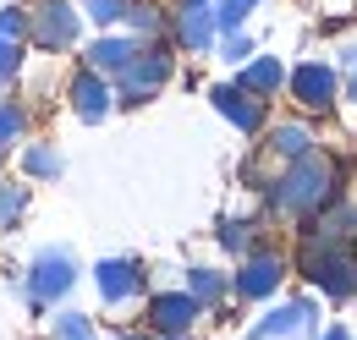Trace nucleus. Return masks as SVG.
I'll list each match as a JSON object with an SVG mask.
<instances>
[{"label":"nucleus","instance_id":"30","mask_svg":"<svg viewBox=\"0 0 357 340\" xmlns=\"http://www.w3.org/2000/svg\"><path fill=\"white\" fill-rule=\"evenodd\" d=\"M0 39H11V44H28V6H22V0L0 6Z\"/></svg>","mask_w":357,"mask_h":340},{"label":"nucleus","instance_id":"11","mask_svg":"<svg viewBox=\"0 0 357 340\" xmlns=\"http://www.w3.org/2000/svg\"><path fill=\"white\" fill-rule=\"evenodd\" d=\"M93 291H99L105 307L149 302V269H143V258H99L93 263Z\"/></svg>","mask_w":357,"mask_h":340},{"label":"nucleus","instance_id":"25","mask_svg":"<svg viewBox=\"0 0 357 340\" xmlns=\"http://www.w3.org/2000/svg\"><path fill=\"white\" fill-rule=\"evenodd\" d=\"M50 340H99L89 313H77V307H61L55 318H50Z\"/></svg>","mask_w":357,"mask_h":340},{"label":"nucleus","instance_id":"20","mask_svg":"<svg viewBox=\"0 0 357 340\" xmlns=\"http://www.w3.org/2000/svg\"><path fill=\"white\" fill-rule=\"evenodd\" d=\"M215 242H220V253L248 258L253 247H264V225H259L253 214H225L220 225H215Z\"/></svg>","mask_w":357,"mask_h":340},{"label":"nucleus","instance_id":"10","mask_svg":"<svg viewBox=\"0 0 357 340\" xmlns=\"http://www.w3.org/2000/svg\"><path fill=\"white\" fill-rule=\"evenodd\" d=\"M291 335H319V302L313 297H286L269 302L264 313L248 324V340H291Z\"/></svg>","mask_w":357,"mask_h":340},{"label":"nucleus","instance_id":"17","mask_svg":"<svg viewBox=\"0 0 357 340\" xmlns=\"http://www.w3.org/2000/svg\"><path fill=\"white\" fill-rule=\"evenodd\" d=\"M286 77H291V66H286L280 55H253V61L236 66L231 83H242L248 93H259V99H280V93H286Z\"/></svg>","mask_w":357,"mask_h":340},{"label":"nucleus","instance_id":"24","mask_svg":"<svg viewBox=\"0 0 357 340\" xmlns=\"http://www.w3.org/2000/svg\"><path fill=\"white\" fill-rule=\"evenodd\" d=\"M77 6H83V17H89L99 33L127 28V11H132V0H77Z\"/></svg>","mask_w":357,"mask_h":340},{"label":"nucleus","instance_id":"29","mask_svg":"<svg viewBox=\"0 0 357 340\" xmlns=\"http://www.w3.org/2000/svg\"><path fill=\"white\" fill-rule=\"evenodd\" d=\"M335 66H341V99L357 105V39H347L335 49Z\"/></svg>","mask_w":357,"mask_h":340},{"label":"nucleus","instance_id":"23","mask_svg":"<svg viewBox=\"0 0 357 340\" xmlns=\"http://www.w3.org/2000/svg\"><path fill=\"white\" fill-rule=\"evenodd\" d=\"M28 203H33V192H28L22 181H6V176H0V236L22 225V214H28Z\"/></svg>","mask_w":357,"mask_h":340},{"label":"nucleus","instance_id":"16","mask_svg":"<svg viewBox=\"0 0 357 340\" xmlns=\"http://www.w3.org/2000/svg\"><path fill=\"white\" fill-rule=\"evenodd\" d=\"M143 49V39H132L127 28H110V33H93L83 44V66L99 72V77H121L127 66H132V55Z\"/></svg>","mask_w":357,"mask_h":340},{"label":"nucleus","instance_id":"9","mask_svg":"<svg viewBox=\"0 0 357 340\" xmlns=\"http://www.w3.org/2000/svg\"><path fill=\"white\" fill-rule=\"evenodd\" d=\"M171 44L181 55H215V44H220L215 0H176L171 6Z\"/></svg>","mask_w":357,"mask_h":340},{"label":"nucleus","instance_id":"14","mask_svg":"<svg viewBox=\"0 0 357 340\" xmlns=\"http://www.w3.org/2000/svg\"><path fill=\"white\" fill-rule=\"evenodd\" d=\"M303 247H357V203L341 192L330 209H319L308 225H297Z\"/></svg>","mask_w":357,"mask_h":340},{"label":"nucleus","instance_id":"12","mask_svg":"<svg viewBox=\"0 0 357 340\" xmlns=\"http://www.w3.org/2000/svg\"><path fill=\"white\" fill-rule=\"evenodd\" d=\"M66 105H72V116H77L83 127H99V121H110V116L121 110L116 77H99V72H89V66H77V72L66 77Z\"/></svg>","mask_w":357,"mask_h":340},{"label":"nucleus","instance_id":"33","mask_svg":"<svg viewBox=\"0 0 357 340\" xmlns=\"http://www.w3.org/2000/svg\"><path fill=\"white\" fill-rule=\"evenodd\" d=\"M154 340H192V335H154Z\"/></svg>","mask_w":357,"mask_h":340},{"label":"nucleus","instance_id":"3","mask_svg":"<svg viewBox=\"0 0 357 340\" xmlns=\"http://www.w3.org/2000/svg\"><path fill=\"white\" fill-rule=\"evenodd\" d=\"M77 253L72 247H39V253L28 258V269H22V280H17V291H22V302L33 307V313H45V307H55V302L72 297V286H77Z\"/></svg>","mask_w":357,"mask_h":340},{"label":"nucleus","instance_id":"7","mask_svg":"<svg viewBox=\"0 0 357 340\" xmlns=\"http://www.w3.org/2000/svg\"><path fill=\"white\" fill-rule=\"evenodd\" d=\"M286 93L303 116H330L341 105V66L335 61H297L286 77Z\"/></svg>","mask_w":357,"mask_h":340},{"label":"nucleus","instance_id":"28","mask_svg":"<svg viewBox=\"0 0 357 340\" xmlns=\"http://www.w3.org/2000/svg\"><path fill=\"white\" fill-rule=\"evenodd\" d=\"M22 61H28V44L0 39V93H11V83L22 77Z\"/></svg>","mask_w":357,"mask_h":340},{"label":"nucleus","instance_id":"5","mask_svg":"<svg viewBox=\"0 0 357 340\" xmlns=\"http://www.w3.org/2000/svg\"><path fill=\"white\" fill-rule=\"evenodd\" d=\"M83 6L77 0H33L28 6V49L39 55H66L83 44Z\"/></svg>","mask_w":357,"mask_h":340},{"label":"nucleus","instance_id":"6","mask_svg":"<svg viewBox=\"0 0 357 340\" xmlns=\"http://www.w3.org/2000/svg\"><path fill=\"white\" fill-rule=\"evenodd\" d=\"M286 253L280 247H253L248 258H236V269H231V297L236 302H275L280 297V286H286Z\"/></svg>","mask_w":357,"mask_h":340},{"label":"nucleus","instance_id":"26","mask_svg":"<svg viewBox=\"0 0 357 340\" xmlns=\"http://www.w3.org/2000/svg\"><path fill=\"white\" fill-rule=\"evenodd\" d=\"M259 49H253V33L248 28H236V33H220V44H215V61H225V66H242V61H253Z\"/></svg>","mask_w":357,"mask_h":340},{"label":"nucleus","instance_id":"2","mask_svg":"<svg viewBox=\"0 0 357 340\" xmlns=\"http://www.w3.org/2000/svg\"><path fill=\"white\" fill-rule=\"evenodd\" d=\"M291 269L313 286V297L341 307V302L357 297V247H303L297 242V258Z\"/></svg>","mask_w":357,"mask_h":340},{"label":"nucleus","instance_id":"8","mask_svg":"<svg viewBox=\"0 0 357 340\" xmlns=\"http://www.w3.org/2000/svg\"><path fill=\"white\" fill-rule=\"evenodd\" d=\"M198 318H209V313H204V302L192 297L187 286L149 291V302H143V324H149V335H192Z\"/></svg>","mask_w":357,"mask_h":340},{"label":"nucleus","instance_id":"27","mask_svg":"<svg viewBox=\"0 0 357 340\" xmlns=\"http://www.w3.org/2000/svg\"><path fill=\"white\" fill-rule=\"evenodd\" d=\"M264 0H215V17H220V33H236V28H248V17L259 11Z\"/></svg>","mask_w":357,"mask_h":340},{"label":"nucleus","instance_id":"15","mask_svg":"<svg viewBox=\"0 0 357 340\" xmlns=\"http://www.w3.org/2000/svg\"><path fill=\"white\" fill-rule=\"evenodd\" d=\"M209 105H215V110H220L242 137H264V127H269V99L248 93L242 83H215V88H209Z\"/></svg>","mask_w":357,"mask_h":340},{"label":"nucleus","instance_id":"13","mask_svg":"<svg viewBox=\"0 0 357 340\" xmlns=\"http://www.w3.org/2000/svg\"><path fill=\"white\" fill-rule=\"evenodd\" d=\"M324 143H319V132H313L308 116H291V121H269L264 127V143H259V154H264L269 165H297V160H308V154H319ZM269 170V176H275Z\"/></svg>","mask_w":357,"mask_h":340},{"label":"nucleus","instance_id":"22","mask_svg":"<svg viewBox=\"0 0 357 340\" xmlns=\"http://www.w3.org/2000/svg\"><path fill=\"white\" fill-rule=\"evenodd\" d=\"M28 143V105L17 93H0V154Z\"/></svg>","mask_w":357,"mask_h":340},{"label":"nucleus","instance_id":"18","mask_svg":"<svg viewBox=\"0 0 357 340\" xmlns=\"http://www.w3.org/2000/svg\"><path fill=\"white\" fill-rule=\"evenodd\" d=\"M17 170H22V181H61V176H66V160H61V148H55L50 137H28V143L17 148Z\"/></svg>","mask_w":357,"mask_h":340},{"label":"nucleus","instance_id":"31","mask_svg":"<svg viewBox=\"0 0 357 340\" xmlns=\"http://www.w3.org/2000/svg\"><path fill=\"white\" fill-rule=\"evenodd\" d=\"M313 340H352V330H347V324H330V330H319Z\"/></svg>","mask_w":357,"mask_h":340},{"label":"nucleus","instance_id":"19","mask_svg":"<svg viewBox=\"0 0 357 340\" xmlns=\"http://www.w3.org/2000/svg\"><path fill=\"white\" fill-rule=\"evenodd\" d=\"M181 286L204 302V313H225V302H236V297H231V275H225V269H215V263H192Z\"/></svg>","mask_w":357,"mask_h":340},{"label":"nucleus","instance_id":"4","mask_svg":"<svg viewBox=\"0 0 357 340\" xmlns=\"http://www.w3.org/2000/svg\"><path fill=\"white\" fill-rule=\"evenodd\" d=\"M176 44L171 39H149L143 49L132 55V66L116 77V93H121V110H137V105H149V99H160L165 83L176 77Z\"/></svg>","mask_w":357,"mask_h":340},{"label":"nucleus","instance_id":"1","mask_svg":"<svg viewBox=\"0 0 357 340\" xmlns=\"http://www.w3.org/2000/svg\"><path fill=\"white\" fill-rule=\"evenodd\" d=\"M264 209L269 219H286V225H308L319 209H330L341 192H347V176H341V160L335 154H308L297 165H280L264 187Z\"/></svg>","mask_w":357,"mask_h":340},{"label":"nucleus","instance_id":"21","mask_svg":"<svg viewBox=\"0 0 357 340\" xmlns=\"http://www.w3.org/2000/svg\"><path fill=\"white\" fill-rule=\"evenodd\" d=\"M127 33L132 39H171V6H154V0H132L127 11Z\"/></svg>","mask_w":357,"mask_h":340},{"label":"nucleus","instance_id":"32","mask_svg":"<svg viewBox=\"0 0 357 340\" xmlns=\"http://www.w3.org/2000/svg\"><path fill=\"white\" fill-rule=\"evenodd\" d=\"M116 340H154V335H149V330H121Z\"/></svg>","mask_w":357,"mask_h":340}]
</instances>
